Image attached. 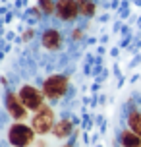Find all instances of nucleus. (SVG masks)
I'll return each instance as SVG.
<instances>
[{
  "label": "nucleus",
  "instance_id": "9d476101",
  "mask_svg": "<svg viewBox=\"0 0 141 147\" xmlns=\"http://www.w3.org/2000/svg\"><path fill=\"white\" fill-rule=\"evenodd\" d=\"M77 4H79V14L81 16H93L97 12V6L93 0H77Z\"/></svg>",
  "mask_w": 141,
  "mask_h": 147
},
{
  "label": "nucleus",
  "instance_id": "0eeeda50",
  "mask_svg": "<svg viewBox=\"0 0 141 147\" xmlns=\"http://www.w3.org/2000/svg\"><path fill=\"white\" fill-rule=\"evenodd\" d=\"M43 45H45L48 51H56V49H60V45H62V35L56 29H46L43 33Z\"/></svg>",
  "mask_w": 141,
  "mask_h": 147
},
{
  "label": "nucleus",
  "instance_id": "f03ea898",
  "mask_svg": "<svg viewBox=\"0 0 141 147\" xmlns=\"http://www.w3.org/2000/svg\"><path fill=\"white\" fill-rule=\"evenodd\" d=\"M68 91V78L66 76H50L43 85V93L48 99H60Z\"/></svg>",
  "mask_w": 141,
  "mask_h": 147
},
{
  "label": "nucleus",
  "instance_id": "9b49d317",
  "mask_svg": "<svg viewBox=\"0 0 141 147\" xmlns=\"http://www.w3.org/2000/svg\"><path fill=\"white\" fill-rule=\"evenodd\" d=\"M128 122H130V128H132L135 134H139V136H141V114H139V112H130Z\"/></svg>",
  "mask_w": 141,
  "mask_h": 147
},
{
  "label": "nucleus",
  "instance_id": "f8f14e48",
  "mask_svg": "<svg viewBox=\"0 0 141 147\" xmlns=\"http://www.w3.org/2000/svg\"><path fill=\"white\" fill-rule=\"evenodd\" d=\"M39 8L45 12V14H54L56 12V4L52 0H39Z\"/></svg>",
  "mask_w": 141,
  "mask_h": 147
},
{
  "label": "nucleus",
  "instance_id": "1a4fd4ad",
  "mask_svg": "<svg viewBox=\"0 0 141 147\" xmlns=\"http://www.w3.org/2000/svg\"><path fill=\"white\" fill-rule=\"evenodd\" d=\"M52 132H54L56 138H68V136L72 134V122H70V120H62L58 124H54Z\"/></svg>",
  "mask_w": 141,
  "mask_h": 147
},
{
  "label": "nucleus",
  "instance_id": "39448f33",
  "mask_svg": "<svg viewBox=\"0 0 141 147\" xmlns=\"http://www.w3.org/2000/svg\"><path fill=\"white\" fill-rule=\"evenodd\" d=\"M6 109L15 120H23L27 116V110H29L19 99V95H15V93H6Z\"/></svg>",
  "mask_w": 141,
  "mask_h": 147
},
{
  "label": "nucleus",
  "instance_id": "6e6552de",
  "mask_svg": "<svg viewBox=\"0 0 141 147\" xmlns=\"http://www.w3.org/2000/svg\"><path fill=\"white\" fill-rule=\"evenodd\" d=\"M120 140H122V145L124 147H141V136L135 134L134 130L132 132H122Z\"/></svg>",
  "mask_w": 141,
  "mask_h": 147
},
{
  "label": "nucleus",
  "instance_id": "20e7f679",
  "mask_svg": "<svg viewBox=\"0 0 141 147\" xmlns=\"http://www.w3.org/2000/svg\"><path fill=\"white\" fill-rule=\"evenodd\" d=\"M19 99L23 101V105H25L29 110H39V109L45 107V105H43V95H41V91L35 89V87H31V85H23L21 87Z\"/></svg>",
  "mask_w": 141,
  "mask_h": 147
},
{
  "label": "nucleus",
  "instance_id": "ddd939ff",
  "mask_svg": "<svg viewBox=\"0 0 141 147\" xmlns=\"http://www.w3.org/2000/svg\"><path fill=\"white\" fill-rule=\"evenodd\" d=\"M81 37V31H74V39H79Z\"/></svg>",
  "mask_w": 141,
  "mask_h": 147
},
{
  "label": "nucleus",
  "instance_id": "423d86ee",
  "mask_svg": "<svg viewBox=\"0 0 141 147\" xmlns=\"http://www.w3.org/2000/svg\"><path fill=\"white\" fill-rule=\"evenodd\" d=\"M79 14V4H77V0H58L56 2V16H58L60 20H75Z\"/></svg>",
  "mask_w": 141,
  "mask_h": 147
},
{
  "label": "nucleus",
  "instance_id": "7ed1b4c3",
  "mask_svg": "<svg viewBox=\"0 0 141 147\" xmlns=\"http://www.w3.org/2000/svg\"><path fill=\"white\" fill-rule=\"evenodd\" d=\"M54 128V112L48 107L37 110V114L33 116V130L37 134H46Z\"/></svg>",
  "mask_w": 141,
  "mask_h": 147
},
{
  "label": "nucleus",
  "instance_id": "f257e3e1",
  "mask_svg": "<svg viewBox=\"0 0 141 147\" xmlns=\"http://www.w3.org/2000/svg\"><path fill=\"white\" fill-rule=\"evenodd\" d=\"M33 132L29 126L25 124H14L8 132V140L14 147H27L33 141Z\"/></svg>",
  "mask_w": 141,
  "mask_h": 147
}]
</instances>
